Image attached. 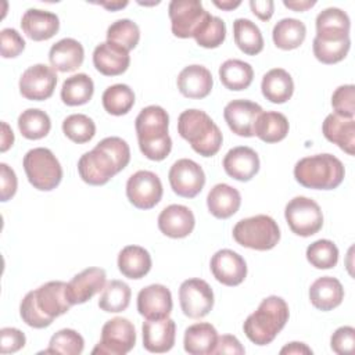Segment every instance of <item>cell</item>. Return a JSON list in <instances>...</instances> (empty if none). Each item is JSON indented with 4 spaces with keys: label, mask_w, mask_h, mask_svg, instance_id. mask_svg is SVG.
<instances>
[{
    "label": "cell",
    "mask_w": 355,
    "mask_h": 355,
    "mask_svg": "<svg viewBox=\"0 0 355 355\" xmlns=\"http://www.w3.org/2000/svg\"><path fill=\"white\" fill-rule=\"evenodd\" d=\"M129 161V144L122 137L110 136L100 140L93 150L79 158L78 172L85 183L103 186L126 168Z\"/></svg>",
    "instance_id": "6da1fadb"
},
{
    "label": "cell",
    "mask_w": 355,
    "mask_h": 355,
    "mask_svg": "<svg viewBox=\"0 0 355 355\" xmlns=\"http://www.w3.org/2000/svg\"><path fill=\"white\" fill-rule=\"evenodd\" d=\"M169 115L161 105L144 107L135 121L137 143L141 154L151 161L165 159L172 150L168 133Z\"/></svg>",
    "instance_id": "7a4b0ae2"
},
{
    "label": "cell",
    "mask_w": 355,
    "mask_h": 355,
    "mask_svg": "<svg viewBox=\"0 0 355 355\" xmlns=\"http://www.w3.org/2000/svg\"><path fill=\"white\" fill-rule=\"evenodd\" d=\"M290 316L287 302L277 295H269L261 301L257 311L245 319L243 330L255 345H268L283 330Z\"/></svg>",
    "instance_id": "3957f363"
},
{
    "label": "cell",
    "mask_w": 355,
    "mask_h": 355,
    "mask_svg": "<svg viewBox=\"0 0 355 355\" xmlns=\"http://www.w3.org/2000/svg\"><path fill=\"white\" fill-rule=\"evenodd\" d=\"M178 133L202 157H214L223 141L219 126L205 111L197 108L186 110L179 115Z\"/></svg>",
    "instance_id": "277c9868"
},
{
    "label": "cell",
    "mask_w": 355,
    "mask_h": 355,
    "mask_svg": "<svg viewBox=\"0 0 355 355\" xmlns=\"http://www.w3.org/2000/svg\"><path fill=\"white\" fill-rule=\"evenodd\" d=\"M344 176L343 162L327 153L304 157L294 165L295 180L306 189L333 190L343 183Z\"/></svg>",
    "instance_id": "5b68a950"
},
{
    "label": "cell",
    "mask_w": 355,
    "mask_h": 355,
    "mask_svg": "<svg viewBox=\"0 0 355 355\" xmlns=\"http://www.w3.org/2000/svg\"><path fill=\"white\" fill-rule=\"evenodd\" d=\"M232 234L237 244L257 251L272 250L280 240L277 222L263 214L240 219L234 225Z\"/></svg>",
    "instance_id": "8992f818"
},
{
    "label": "cell",
    "mask_w": 355,
    "mask_h": 355,
    "mask_svg": "<svg viewBox=\"0 0 355 355\" xmlns=\"http://www.w3.org/2000/svg\"><path fill=\"white\" fill-rule=\"evenodd\" d=\"M22 165L29 183L40 191H50L61 183V164L53 151L46 147L29 150L24 155Z\"/></svg>",
    "instance_id": "52a82bcc"
},
{
    "label": "cell",
    "mask_w": 355,
    "mask_h": 355,
    "mask_svg": "<svg viewBox=\"0 0 355 355\" xmlns=\"http://www.w3.org/2000/svg\"><path fill=\"white\" fill-rule=\"evenodd\" d=\"M284 218L291 232L301 237L313 236L323 226V214L319 204L304 196H297L287 202Z\"/></svg>",
    "instance_id": "ba28073f"
},
{
    "label": "cell",
    "mask_w": 355,
    "mask_h": 355,
    "mask_svg": "<svg viewBox=\"0 0 355 355\" xmlns=\"http://www.w3.org/2000/svg\"><path fill=\"white\" fill-rule=\"evenodd\" d=\"M136 344V330L130 320L122 316L112 318L103 324L101 338L92 354L125 355Z\"/></svg>",
    "instance_id": "9c48e42d"
},
{
    "label": "cell",
    "mask_w": 355,
    "mask_h": 355,
    "mask_svg": "<svg viewBox=\"0 0 355 355\" xmlns=\"http://www.w3.org/2000/svg\"><path fill=\"white\" fill-rule=\"evenodd\" d=\"M171 29L176 37H194L200 26L209 17L200 0H172L168 6Z\"/></svg>",
    "instance_id": "30bf717a"
},
{
    "label": "cell",
    "mask_w": 355,
    "mask_h": 355,
    "mask_svg": "<svg viewBox=\"0 0 355 355\" xmlns=\"http://www.w3.org/2000/svg\"><path fill=\"white\" fill-rule=\"evenodd\" d=\"M179 302L187 318L201 319L214 308V291L205 280L191 277L180 284Z\"/></svg>",
    "instance_id": "8fae6325"
},
{
    "label": "cell",
    "mask_w": 355,
    "mask_h": 355,
    "mask_svg": "<svg viewBox=\"0 0 355 355\" xmlns=\"http://www.w3.org/2000/svg\"><path fill=\"white\" fill-rule=\"evenodd\" d=\"M161 179L151 171H137L126 182V197L139 209H151L162 198Z\"/></svg>",
    "instance_id": "7c38bea8"
},
{
    "label": "cell",
    "mask_w": 355,
    "mask_h": 355,
    "mask_svg": "<svg viewBox=\"0 0 355 355\" xmlns=\"http://www.w3.org/2000/svg\"><path fill=\"white\" fill-rule=\"evenodd\" d=\"M18 85L22 97L32 101H43L53 96L57 85V73L53 67L35 64L22 72Z\"/></svg>",
    "instance_id": "4fadbf2b"
},
{
    "label": "cell",
    "mask_w": 355,
    "mask_h": 355,
    "mask_svg": "<svg viewBox=\"0 0 355 355\" xmlns=\"http://www.w3.org/2000/svg\"><path fill=\"white\" fill-rule=\"evenodd\" d=\"M169 184L175 194L193 198L201 193L205 184V173L200 164L189 158H180L173 162L168 173Z\"/></svg>",
    "instance_id": "5bb4252c"
},
{
    "label": "cell",
    "mask_w": 355,
    "mask_h": 355,
    "mask_svg": "<svg viewBox=\"0 0 355 355\" xmlns=\"http://www.w3.org/2000/svg\"><path fill=\"white\" fill-rule=\"evenodd\" d=\"M214 277L225 286H239L247 276V263L244 258L233 250L223 248L216 251L209 262Z\"/></svg>",
    "instance_id": "9a60e30c"
},
{
    "label": "cell",
    "mask_w": 355,
    "mask_h": 355,
    "mask_svg": "<svg viewBox=\"0 0 355 355\" xmlns=\"http://www.w3.org/2000/svg\"><path fill=\"white\" fill-rule=\"evenodd\" d=\"M262 107L251 100H232L223 110V118L229 129L241 137L254 136V125Z\"/></svg>",
    "instance_id": "2e32d148"
},
{
    "label": "cell",
    "mask_w": 355,
    "mask_h": 355,
    "mask_svg": "<svg viewBox=\"0 0 355 355\" xmlns=\"http://www.w3.org/2000/svg\"><path fill=\"white\" fill-rule=\"evenodd\" d=\"M107 275L101 268H87L67 283V297L71 305L85 304L94 294L103 291Z\"/></svg>",
    "instance_id": "e0dca14e"
},
{
    "label": "cell",
    "mask_w": 355,
    "mask_h": 355,
    "mask_svg": "<svg viewBox=\"0 0 355 355\" xmlns=\"http://www.w3.org/2000/svg\"><path fill=\"white\" fill-rule=\"evenodd\" d=\"M172 306L171 290L164 284H150L137 294V311L146 319L168 318Z\"/></svg>",
    "instance_id": "ac0fdd59"
},
{
    "label": "cell",
    "mask_w": 355,
    "mask_h": 355,
    "mask_svg": "<svg viewBox=\"0 0 355 355\" xmlns=\"http://www.w3.org/2000/svg\"><path fill=\"white\" fill-rule=\"evenodd\" d=\"M143 347L148 352L164 354L172 349L176 338V324L171 318L146 319L141 326Z\"/></svg>",
    "instance_id": "d6986e66"
},
{
    "label": "cell",
    "mask_w": 355,
    "mask_h": 355,
    "mask_svg": "<svg viewBox=\"0 0 355 355\" xmlns=\"http://www.w3.org/2000/svg\"><path fill=\"white\" fill-rule=\"evenodd\" d=\"M194 225V214L186 205L171 204L158 215V229L162 234L171 239L187 237L193 232Z\"/></svg>",
    "instance_id": "ffe728a7"
},
{
    "label": "cell",
    "mask_w": 355,
    "mask_h": 355,
    "mask_svg": "<svg viewBox=\"0 0 355 355\" xmlns=\"http://www.w3.org/2000/svg\"><path fill=\"white\" fill-rule=\"evenodd\" d=\"M223 169L230 178L240 182H248L259 171V157L251 147H233L223 158Z\"/></svg>",
    "instance_id": "44dd1931"
},
{
    "label": "cell",
    "mask_w": 355,
    "mask_h": 355,
    "mask_svg": "<svg viewBox=\"0 0 355 355\" xmlns=\"http://www.w3.org/2000/svg\"><path fill=\"white\" fill-rule=\"evenodd\" d=\"M316 36L326 42H338L349 37L351 21L345 11L338 7H327L316 15Z\"/></svg>",
    "instance_id": "7402d4cb"
},
{
    "label": "cell",
    "mask_w": 355,
    "mask_h": 355,
    "mask_svg": "<svg viewBox=\"0 0 355 355\" xmlns=\"http://www.w3.org/2000/svg\"><path fill=\"white\" fill-rule=\"evenodd\" d=\"M39 309L51 319L67 313L71 302L67 297V283L61 280L47 282L33 290Z\"/></svg>",
    "instance_id": "603a6c76"
},
{
    "label": "cell",
    "mask_w": 355,
    "mask_h": 355,
    "mask_svg": "<svg viewBox=\"0 0 355 355\" xmlns=\"http://www.w3.org/2000/svg\"><path fill=\"white\" fill-rule=\"evenodd\" d=\"M178 89L187 98H204L214 86V79L208 68L200 64L184 67L178 75Z\"/></svg>",
    "instance_id": "cb8c5ba5"
},
{
    "label": "cell",
    "mask_w": 355,
    "mask_h": 355,
    "mask_svg": "<svg viewBox=\"0 0 355 355\" xmlns=\"http://www.w3.org/2000/svg\"><path fill=\"white\" fill-rule=\"evenodd\" d=\"M21 28L24 33L35 42L49 40L58 32L60 19L51 11L28 8L21 18Z\"/></svg>",
    "instance_id": "d4e9b609"
},
{
    "label": "cell",
    "mask_w": 355,
    "mask_h": 355,
    "mask_svg": "<svg viewBox=\"0 0 355 355\" xmlns=\"http://www.w3.org/2000/svg\"><path fill=\"white\" fill-rule=\"evenodd\" d=\"M130 64L129 51L121 49L119 46L103 42L96 46L93 51V65L94 68L105 76H118L123 73Z\"/></svg>",
    "instance_id": "484cf974"
},
{
    "label": "cell",
    "mask_w": 355,
    "mask_h": 355,
    "mask_svg": "<svg viewBox=\"0 0 355 355\" xmlns=\"http://www.w3.org/2000/svg\"><path fill=\"white\" fill-rule=\"evenodd\" d=\"M323 136L333 144H337L348 155L355 153V119L344 118L337 114H329L322 125Z\"/></svg>",
    "instance_id": "4316f807"
},
{
    "label": "cell",
    "mask_w": 355,
    "mask_h": 355,
    "mask_svg": "<svg viewBox=\"0 0 355 355\" xmlns=\"http://www.w3.org/2000/svg\"><path fill=\"white\" fill-rule=\"evenodd\" d=\"M85 58V50L80 42L72 37H64L54 43L49 51V61L58 72H72L78 69Z\"/></svg>",
    "instance_id": "83f0119b"
},
{
    "label": "cell",
    "mask_w": 355,
    "mask_h": 355,
    "mask_svg": "<svg viewBox=\"0 0 355 355\" xmlns=\"http://www.w3.org/2000/svg\"><path fill=\"white\" fill-rule=\"evenodd\" d=\"M311 304L323 312L337 308L344 300V288L338 279L333 276H322L309 287Z\"/></svg>",
    "instance_id": "f1b7e54d"
},
{
    "label": "cell",
    "mask_w": 355,
    "mask_h": 355,
    "mask_svg": "<svg viewBox=\"0 0 355 355\" xmlns=\"http://www.w3.org/2000/svg\"><path fill=\"white\" fill-rule=\"evenodd\" d=\"M241 205V196L237 189L227 183L215 184L207 196L208 211L218 219L233 216Z\"/></svg>",
    "instance_id": "f546056e"
},
{
    "label": "cell",
    "mask_w": 355,
    "mask_h": 355,
    "mask_svg": "<svg viewBox=\"0 0 355 355\" xmlns=\"http://www.w3.org/2000/svg\"><path fill=\"white\" fill-rule=\"evenodd\" d=\"M218 331L211 323H194L184 330V351L190 355H209L218 343Z\"/></svg>",
    "instance_id": "4dcf8cb0"
},
{
    "label": "cell",
    "mask_w": 355,
    "mask_h": 355,
    "mask_svg": "<svg viewBox=\"0 0 355 355\" xmlns=\"http://www.w3.org/2000/svg\"><path fill=\"white\" fill-rule=\"evenodd\" d=\"M261 92L273 104L288 101L294 93V80L283 68H273L262 76Z\"/></svg>",
    "instance_id": "1f68e13d"
},
{
    "label": "cell",
    "mask_w": 355,
    "mask_h": 355,
    "mask_svg": "<svg viewBox=\"0 0 355 355\" xmlns=\"http://www.w3.org/2000/svg\"><path fill=\"white\" fill-rule=\"evenodd\" d=\"M150 252L140 245H126L118 254V269L128 279H141L151 269Z\"/></svg>",
    "instance_id": "d6a6232c"
},
{
    "label": "cell",
    "mask_w": 355,
    "mask_h": 355,
    "mask_svg": "<svg viewBox=\"0 0 355 355\" xmlns=\"http://www.w3.org/2000/svg\"><path fill=\"white\" fill-rule=\"evenodd\" d=\"M290 125L284 114L277 111H262L254 125V136L265 143L282 141L288 133Z\"/></svg>",
    "instance_id": "836d02e7"
},
{
    "label": "cell",
    "mask_w": 355,
    "mask_h": 355,
    "mask_svg": "<svg viewBox=\"0 0 355 355\" xmlns=\"http://www.w3.org/2000/svg\"><path fill=\"white\" fill-rule=\"evenodd\" d=\"M219 79L226 89L240 92L252 83L254 69L245 61L230 58L219 67Z\"/></svg>",
    "instance_id": "e575fe53"
},
{
    "label": "cell",
    "mask_w": 355,
    "mask_h": 355,
    "mask_svg": "<svg viewBox=\"0 0 355 355\" xmlns=\"http://www.w3.org/2000/svg\"><path fill=\"white\" fill-rule=\"evenodd\" d=\"M306 36V26L297 18L280 19L272 31V39L276 47L282 50H294L300 47Z\"/></svg>",
    "instance_id": "d590c367"
},
{
    "label": "cell",
    "mask_w": 355,
    "mask_h": 355,
    "mask_svg": "<svg viewBox=\"0 0 355 355\" xmlns=\"http://www.w3.org/2000/svg\"><path fill=\"white\" fill-rule=\"evenodd\" d=\"M94 93L93 79L87 73H75L67 78L61 86V100L69 107L89 103Z\"/></svg>",
    "instance_id": "8d00e7d4"
},
{
    "label": "cell",
    "mask_w": 355,
    "mask_h": 355,
    "mask_svg": "<svg viewBox=\"0 0 355 355\" xmlns=\"http://www.w3.org/2000/svg\"><path fill=\"white\" fill-rule=\"evenodd\" d=\"M233 37L237 47L247 55H255L263 50L261 29L248 18L234 19Z\"/></svg>",
    "instance_id": "74e56055"
},
{
    "label": "cell",
    "mask_w": 355,
    "mask_h": 355,
    "mask_svg": "<svg viewBox=\"0 0 355 355\" xmlns=\"http://www.w3.org/2000/svg\"><path fill=\"white\" fill-rule=\"evenodd\" d=\"M130 287L122 280H111L105 283L103 293L98 298V306L104 312L118 313L125 311L130 304Z\"/></svg>",
    "instance_id": "f35d334b"
},
{
    "label": "cell",
    "mask_w": 355,
    "mask_h": 355,
    "mask_svg": "<svg viewBox=\"0 0 355 355\" xmlns=\"http://www.w3.org/2000/svg\"><path fill=\"white\" fill-rule=\"evenodd\" d=\"M18 129L25 139L39 140L49 135L51 129V121L47 112L39 108H28L18 116Z\"/></svg>",
    "instance_id": "ab89813d"
},
{
    "label": "cell",
    "mask_w": 355,
    "mask_h": 355,
    "mask_svg": "<svg viewBox=\"0 0 355 355\" xmlns=\"http://www.w3.org/2000/svg\"><path fill=\"white\" fill-rule=\"evenodd\" d=\"M101 101L108 114L121 116L128 114L135 105V93L130 86L125 83H115L104 90Z\"/></svg>",
    "instance_id": "60d3db41"
},
{
    "label": "cell",
    "mask_w": 355,
    "mask_h": 355,
    "mask_svg": "<svg viewBox=\"0 0 355 355\" xmlns=\"http://www.w3.org/2000/svg\"><path fill=\"white\" fill-rule=\"evenodd\" d=\"M139 25L129 18L116 19L107 29V42L114 43L126 51L133 50L139 44Z\"/></svg>",
    "instance_id": "b9f144b4"
},
{
    "label": "cell",
    "mask_w": 355,
    "mask_h": 355,
    "mask_svg": "<svg viewBox=\"0 0 355 355\" xmlns=\"http://www.w3.org/2000/svg\"><path fill=\"white\" fill-rule=\"evenodd\" d=\"M306 259L316 269H331L338 262V248L327 239L313 241L306 247Z\"/></svg>",
    "instance_id": "7bdbcfd3"
},
{
    "label": "cell",
    "mask_w": 355,
    "mask_h": 355,
    "mask_svg": "<svg viewBox=\"0 0 355 355\" xmlns=\"http://www.w3.org/2000/svg\"><path fill=\"white\" fill-rule=\"evenodd\" d=\"M85 348L83 337L73 329H61L54 333L49 341V348L44 354L79 355Z\"/></svg>",
    "instance_id": "ee69618b"
},
{
    "label": "cell",
    "mask_w": 355,
    "mask_h": 355,
    "mask_svg": "<svg viewBox=\"0 0 355 355\" xmlns=\"http://www.w3.org/2000/svg\"><path fill=\"white\" fill-rule=\"evenodd\" d=\"M62 132L73 143L83 144L94 137L96 123L85 114H71L62 121Z\"/></svg>",
    "instance_id": "f6af8a7d"
},
{
    "label": "cell",
    "mask_w": 355,
    "mask_h": 355,
    "mask_svg": "<svg viewBox=\"0 0 355 355\" xmlns=\"http://www.w3.org/2000/svg\"><path fill=\"white\" fill-rule=\"evenodd\" d=\"M226 37V24L222 18L211 15L200 26L194 35L196 43L204 49H216L219 47Z\"/></svg>",
    "instance_id": "bcb514c9"
},
{
    "label": "cell",
    "mask_w": 355,
    "mask_h": 355,
    "mask_svg": "<svg viewBox=\"0 0 355 355\" xmlns=\"http://www.w3.org/2000/svg\"><path fill=\"white\" fill-rule=\"evenodd\" d=\"M349 47H351L349 37L338 42H326V40L313 37V42H312L313 55L322 64H336L343 61L347 57Z\"/></svg>",
    "instance_id": "7dc6e473"
},
{
    "label": "cell",
    "mask_w": 355,
    "mask_h": 355,
    "mask_svg": "<svg viewBox=\"0 0 355 355\" xmlns=\"http://www.w3.org/2000/svg\"><path fill=\"white\" fill-rule=\"evenodd\" d=\"M19 316L28 326L33 329H44L50 326L54 320L39 309L33 290L26 293V295L22 298L19 305Z\"/></svg>",
    "instance_id": "c3c4849f"
},
{
    "label": "cell",
    "mask_w": 355,
    "mask_h": 355,
    "mask_svg": "<svg viewBox=\"0 0 355 355\" xmlns=\"http://www.w3.org/2000/svg\"><path fill=\"white\" fill-rule=\"evenodd\" d=\"M331 107L334 114L344 118H354L355 115V86L341 85L331 96Z\"/></svg>",
    "instance_id": "681fc988"
},
{
    "label": "cell",
    "mask_w": 355,
    "mask_h": 355,
    "mask_svg": "<svg viewBox=\"0 0 355 355\" xmlns=\"http://www.w3.org/2000/svg\"><path fill=\"white\" fill-rule=\"evenodd\" d=\"M25 40L14 28H4L0 32V51L3 58H14L25 49Z\"/></svg>",
    "instance_id": "f907efd6"
},
{
    "label": "cell",
    "mask_w": 355,
    "mask_h": 355,
    "mask_svg": "<svg viewBox=\"0 0 355 355\" xmlns=\"http://www.w3.org/2000/svg\"><path fill=\"white\" fill-rule=\"evenodd\" d=\"M355 345V329L352 326L338 327L330 338V347L333 352L338 355L351 354Z\"/></svg>",
    "instance_id": "816d5d0a"
},
{
    "label": "cell",
    "mask_w": 355,
    "mask_h": 355,
    "mask_svg": "<svg viewBox=\"0 0 355 355\" xmlns=\"http://www.w3.org/2000/svg\"><path fill=\"white\" fill-rule=\"evenodd\" d=\"M26 344L25 334L15 327H3L0 330V351L1 354H12L24 348Z\"/></svg>",
    "instance_id": "f5cc1de1"
},
{
    "label": "cell",
    "mask_w": 355,
    "mask_h": 355,
    "mask_svg": "<svg viewBox=\"0 0 355 355\" xmlns=\"http://www.w3.org/2000/svg\"><path fill=\"white\" fill-rule=\"evenodd\" d=\"M18 179L12 168L6 162L0 164V198L3 202L8 201L17 193Z\"/></svg>",
    "instance_id": "db71d44e"
},
{
    "label": "cell",
    "mask_w": 355,
    "mask_h": 355,
    "mask_svg": "<svg viewBox=\"0 0 355 355\" xmlns=\"http://www.w3.org/2000/svg\"><path fill=\"white\" fill-rule=\"evenodd\" d=\"M245 349L239 341V338L232 334H223L218 337V343L212 351V354H229V355H243Z\"/></svg>",
    "instance_id": "11a10c76"
},
{
    "label": "cell",
    "mask_w": 355,
    "mask_h": 355,
    "mask_svg": "<svg viewBox=\"0 0 355 355\" xmlns=\"http://www.w3.org/2000/svg\"><path fill=\"white\" fill-rule=\"evenodd\" d=\"M250 7H251V11L261 21L270 19L275 11V3L272 0H251Z\"/></svg>",
    "instance_id": "9f6ffc18"
},
{
    "label": "cell",
    "mask_w": 355,
    "mask_h": 355,
    "mask_svg": "<svg viewBox=\"0 0 355 355\" xmlns=\"http://www.w3.org/2000/svg\"><path fill=\"white\" fill-rule=\"evenodd\" d=\"M280 354L284 355H291V354H295V355H302V354H306V355H311L312 354V349L304 344V343H298V341H293V343H288L287 345H284L282 349H280Z\"/></svg>",
    "instance_id": "6f0895ef"
},
{
    "label": "cell",
    "mask_w": 355,
    "mask_h": 355,
    "mask_svg": "<svg viewBox=\"0 0 355 355\" xmlns=\"http://www.w3.org/2000/svg\"><path fill=\"white\" fill-rule=\"evenodd\" d=\"M14 144V132L7 122H1V146L0 151L6 153Z\"/></svg>",
    "instance_id": "680465c9"
},
{
    "label": "cell",
    "mask_w": 355,
    "mask_h": 355,
    "mask_svg": "<svg viewBox=\"0 0 355 355\" xmlns=\"http://www.w3.org/2000/svg\"><path fill=\"white\" fill-rule=\"evenodd\" d=\"M284 7L293 10V11H306L308 8L313 7L316 4L315 0H283Z\"/></svg>",
    "instance_id": "91938a15"
},
{
    "label": "cell",
    "mask_w": 355,
    "mask_h": 355,
    "mask_svg": "<svg viewBox=\"0 0 355 355\" xmlns=\"http://www.w3.org/2000/svg\"><path fill=\"white\" fill-rule=\"evenodd\" d=\"M212 3H214L218 8L225 10V11L234 10L236 7H239V6L241 4V1H240V0H236V1H233V0H222V1H219V0H214Z\"/></svg>",
    "instance_id": "94428289"
},
{
    "label": "cell",
    "mask_w": 355,
    "mask_h": 355,
    "mask_svg": "<svg viewBox=\"0 0 355 355\" xmlns=\"http://www.w3.org/2000/svg\"><path fill=\"white\" fill-rule=\"evenodd\" d=\"M100 6L105 7L107 10H111V11H115V10H119V8H123L128 6V1H101L98 3Z\"/></svg>",
    "instance_id": "6125c7cd"
}]
</instances>
